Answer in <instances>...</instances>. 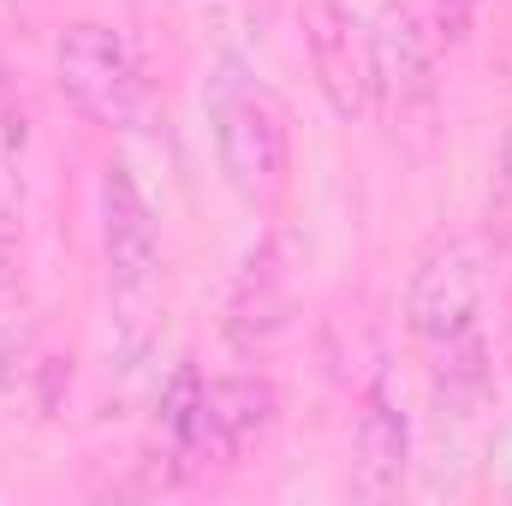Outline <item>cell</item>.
Masks as SVG:
<instances>
[{
    "instance_id": "cell-1",
    "label": "cell",
    "mask_w": 512,
    "mask_h": 506,
    "mask_svg": "<svg viewBox=\"0 0 512 506\" xmlns=\"http://www.w3.org/2000/svg\"><path fill=\"white\" fill-rule=\"evenodd\" d=\"M102 262H108V310H114L120 358L137 364L167 316V251L143 185L120 161L102 173Z\"/></svg>"
},
{
    "instance_id": "cell-2",
    "label": "cell",
    "mask_w": 512,
    "mask_h": 506,
    "mask_svg": "<svg viewBox=\"0 0 512 506\" xmlns=\"http://www.w3.org/2000/svg\"><path fill=\"white\" fill-rule=\"evenodd\" d=\"M203 108L215 126V155L227 185L245 203H274L292 173V114L274 96V84H262L239 54H221Z\"/></svg>"
},
{
    "instance_id": "cell-3",
    "label": "cell",
    "mask_w": 512,
    "mask_h": 506,
    "mask_svg": "<svg viewBox=\"0 0 512 506\" xmlns=\"http://www.w3.org/2000/svg\"><path fill=\"white\" fill-rule=\"evenodd\" d=\"M54 78H60V96L90 126L137 131L149 120V90H143V72H137L131 48L108 24H96V18L60 30V42H54Z\"/></svg>"
},
{
    "instance_id": "cell-4",
    "label": "cell",
    "mask_w": 512,
    "mask_h": 506,
    "mask_svg": "<svg viewBox=\"0 0 512 506\" xmlns=\"http://www.w3.org/2000/svg\"><path fill=\"white\" fill-rule=\"evenodd\" d=\"M483 292H489V251H483L477 239H465V233L435 239L429 251L417 256V268H411L405 322H411V334H417L429 352H441V346L477 334Z\"/></svg>"
},
{
    "instance_id": "cell-5",
    "label": "cell",
    "mask_w": 512,
    "mask_h": 506,
    "mask_svg": "<svg viewBox=\"0 0 512 506\" xmlns=\"http://www.w3.org/2000/svg\"><path fill=\"white\" fill-rule=\"evenodd\" d=\"M304 48H310L322 102L340 120H364L376 108V42H370V24L352 12V0H310Z\"/></svg>"
},
{
    "instance_id": "cell-6",
    "label": "cell",
    "mask_w": 512,
    "mask_h": 506,
    "mask_svg": "<svg viewBox=\"0 0 512 506\" xmlns=\"http://www.w3.org/2000/svg\"><path fill=\"white\" fill-rule=\"evenodd\" d=\"M274 423V387L262 376H227L203 381L197 423H191V465H239Z\"/></svg>"
},
{
    "instance_id": "cell-7",
    "label": "cell",
    "mask_w": 512,
    "mask_h": 506,
    "mask_svg": "<svg viewBox=\"0 0 512 506\" xmlns=\"http://www.w3.org/2000/svg\"><path fill=\"white\" fill-rule=\"evenodd\" d=\"M411 471V423L387 381L364 387L358 423H352V495L358 501H393Z\"/></svg>"
},
{
    "instance_id": "cell-8",
    "label": "cell",
    "mask_w": 512,
    "mask_h": 506,
    "mask_svg": "<svg viewBox=\"0 0 512 506\" xmlns=\"http://www.w3.org/2000/svg\"><path fill=\"white\" fill-rule=\"evenodd\" d=\"M286 316H292V268H286L280 239L268 233V239L245 256L239 280H233V298H227V340H233L239 352H256V346H268V340L286 328Z\"/></svg>"
},
{
    "instance_id": "cell-9",
    "label": "cell",
    "mask_w": 512,
    "mask_h": 506,
    "mask_svg": "<svg viewBox=\"0 0 512 506\" xmlns=\"http://www.w3.org/2000/svg\"><path fill=\"white\" fill-rule=\"evenodd\" d=\"M370 42H376V96L399 114L423 108L435 96V66H429V42H423L417 18L405 6H387L370 24Z\"/></svg>"
},
{
    "instance_id": "cell-10",
    "label": "cell",
    "mask_w": 512,
    "mask_h": 506,
    "mask_svg": "<svg viewBox=\"0 0 512 506\" xmlns=\"http://www.w3.org/2000/svg\"><path fill=\"white\" fill-rule=\"evenodd\" d=\"M197 399H203V376L191 370V364H179L173 381L161 387V435H167V447H173V459H185V447H191V423H197Z\"/></svg>"
},
{
    "instance_id": "cell-11",
    "label": "cell",
    "mask_w": 512,
    "mask_h": 506,
    "mask_svg": "<svg viewBox=\"0 0 512 506\" xmlns=\"http://www.w3.org/2000/svg\"><path fill=\"white\" fill-rule=\"evenodd\" d=\"M18 143H24V114H18L12 84H6V72H0V161H12Z\"/></svg>"
},
{
    "instance_id": "cell-12",
    "label": "cell",
    "mask_w": 512,
    "mask_h": 506,
    "mask_svg": "<svg viewBox=\"0 0 512 506\" xmlns=\"http://www.w3.org/2000/svg\"><path fill=\"white\" fill-rule=\"evenodd\" d=\"M471 6H477V0H435V30H441V42H459V36H465Z\"/></svg>"
},
{
    "instance_id": "cell-13",
    "label": "cell",
    "mask_w": 512,
    "mask_h": 506,
    "mask_svg": "<svg viewBox=\"0 0 512 506\" xmlns=\"http://www.w3.org/2000/svg\"><path fill=\"white\" fill-rule=\"evenodd\" d=\"M12 364H18V340H0V393L12 381Z\"/></svg>"
},
{
    "instance_id": "cell-14",
    "label": "cell",
    "mask_w": 512,
    "mask_h": 506,
    "mask_svg": "<svg viewBox=\"0 0 512 506\" xmlns=\"http://www.w3.org/2000/svg\"><path fill=\"white\" fill-rule=\"evenodd\" d=\"M12 251V203L0 197V256Z\"/></svg>"
}]
</instances>
